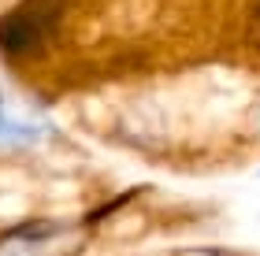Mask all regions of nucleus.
Here are the masks:
<instances>
[{
  "label": "nucleus",
  "mask_w": 260,
  "mask_h": 256,
  "mask_svg": "<svg viewBox=\"0 0 260 256\" xmlns=\"http://www.w3.org/2000/svg\"><path fill=\"white\" fill-rule=\"evenodd\" d=\"M56 11H60L56 0H22L8 19H0V52L11 60L34 52L52 33Z\"/></svg>",
  "instance_id": "obj_1"
},
{
  "label": "nucleus",
  "mask_w": 260,
  "mask_h": 256,
  "mask_svg": "<svg viewBox=\"0 0 260 256\" xmlns=\"http://www.w3.org/2000/svg\"><path fill=\"white\" fill-rule=\"evenodd\" d=\"M45 134H49V130H45L41 123L19 115L15 108H8V104L0 100V141H8V145H30V141H41Z\"/></svg>",
  "instance_id": "obj_2"
}]
</instances>
